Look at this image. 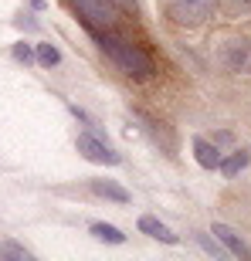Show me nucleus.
Segmentation results:
<instances>
[{"instance_id": "nucleus-1", "label": "nucleus", "mask_w": 251, "mask_h": 261, "mask_svg": "<svg viewBox=\"0 0 251 261\" xmlns=\"http://www.w3.org/2000/svg\"><path fill=\"white\" fill-rule=\"evenodd\" d=\"M92 38H95V44L102 51H106L109 58L116 61L119 68H122L129 78H136V82H146V78H153V71H156V65H153V58L146 55L136 41H129V38H122V34H116V31H88Z\"/></svg>"}, {"instance_id": "nucleus-2", "label": "nucleus", "mask_w": 251, "mask_h": 261, "mask_svg": "<svg viewBox=\"0 0 251 261\" xmlns=\"http://www.w3.org/2000/svg\"><path fill=\"white\" fill-rule=\"evenodd\" d=\"M88 31H112L119 24V4L116 0H65Z\"/></svg>"}, {"instance_id": "nucleus-3", "label": "nucleus", "mask_w": 251, "mask_h": 261, "mask_svg": "<svg viewBox=\"0 0 251 261\" xmlns=\"http://www.w3.org/2000/svg\"><path fill=\"white\" fill-rule=\"evenodd\" d=\"M221 0H166V14L180 28H200L214 17Z\"/></svg>"}, {"instance_id": "nucleus-4", "label": "nucleus", "mask_w": 251, "mask_h": 261, "mask_svg": "<svg viewBox=\"0 0 251 261\" xmlns=\"http://www.w3.org/2000/svg\"><path fill=\"white\" fill-rule=\"evenodd\" d=\"M217 65L224 71H234V75H251V41L248 38H221L217 41Z\"/></svg>"}, {"instance_id": "nucleus-5", "label": "nucleus", "mask_w": 251, "mask_h": 261, "mask_svg": "<svg viewBox=\"0 0 251 261\" xmlns=\"http://www.w3.org/2000/svg\"><path fill=\"white\" fill-rule=\"evenodd\" d=\"M78 153L85 156V160H92V163H102V166H119V153H112L102 139H95V136H78Z\"/></svg>"}, {"instance_id": "nucleus-6", "label": "nucleus", "mask_w": 251, "mask_h": 261, "mask_svg": "<svg viewBox=\"0 0 251 261\" xmlns=\"http://www.w3.org/2000/svg\"><path fill=\"white\" fill-rule=\"evenodd\" d=\"M211 231L217 234V241H221L224 248H228V251H234L238 258H251V248H248V244H244L241 238H238V234L231 231V227H228V224H214Z\"/></svg>"}, {"instance_id": "nucleus-7", "label": "nucleus", "mask_w": 251, "mask_h": 261, "mask_svg": "<svg viewBox=\"0 0 251 261\" xmlns=\"http://www.w3.org/2000/svg\"><path fill=\"white\" fill-rule=\"evenodd\" d=\"M139 231L143 234H149V238H156V241H163V244H177V234L166 227L163 221H156V217H139Z\"/></svg>"}, {"instance_id": "nucleus-8", "label": "nucleus", "mask_w": 251, "mask_h": 261, "mask_svg": "<svg viewBox=\"0 0 251 261\" xmlns=\"http://www.w3.org/2000/svg\"><path fill=\"white\" fill-rule=\"evenodd\" d=\"M193 156H197V163L204 166V170H217V163H221V156H217V146H211L207 139H193Z\"/></svg>"}, {"instance_id": "nucleus-9", "label": "nucleus", "mask_w": 251, "mask_h": 261, "mask_svg": "<svg viewBox=\"0 0 251 261\" xmlns=\"http://www.w3.org/2000/svg\"><path fill=\"white\" fill-rule=\"evenodd\" d=\"M92 234L106 244H122L126 241V234L119 231V227H112V224H106V221H92Z\"/></svg>"}, {"instance_id": "nucleus-10", "label": "nucleus", "mask_w": 251, "mask_h": 261, "mask_svg": "<svg viewBox=\"0 0 251 261\" xmlns=\"http://www.w3.org/2000/svg\"><path fill=\"white\" fill-rule=\"evenodd\" d=\"M92 194H98V197H109V200H116V203H129V194H126L122 187L109 184V180H95V184H92Z\"/></svg>"}, {"instance_id": "nucleus-11", "label": "nucleus", "mask_w": 251, "mask_h": 261, "mask_svg": "<svg viewBox=\"0 0 251 261\" xmlns=\"http://www.w3.org/2000/svg\"><path fill=\"white\" fill-rule=\"evenodd\" d=\"M0 258H17V261H31V251L20 248L17 241H4L0 244Z\"/></svg>"}, {"instance_id": "nucleus-12", "label": "nucleus", "mask_w": 251, "mask_h": 261, "mask_svg": "<svg viewBox=\"0 0 251 261\" xmlns=\"http://www.w3.org/2000/svg\"><path fill=\"white\" fill-rule=\"evenodd\" d=\"M34 58L41 61V65H48V68H55L61 61V55L55 48H51V44H38V48H34Z\"/></svg>"}, {"instance_id": "nucleus-13", "label": "nucleus", "mask_w": 251, "mask_h": 261, "mask_svg": "<svg viewBox=\"0 0 251 261\" xmlns=\"http://www.w3.org/2000/svg\"><path fill=\"white\" fill-rule=\"evenodd\" d=\"M244 163H248V153H244V149H238L231 160H221V163H217V170H224V173H238Z\"/></svg>"}, {"instance_id": "nucleus-14", "label": "nucleus", "mask_w": 251, "mask_h": 261, "mask_svg": "<svg viewBox=\"0 0 251 261\" xmlns=\"http://www.w3.org/2000/svg\"><path fill=\"white\" fill-rule=\"evenodd\" d=\"M234 17H251V0H224Z\"/></svg>"}, {"instance_id": "nucleus-15", "label": "nucleus", "mask_w": 251, "mask_h": 261, "mask_svg": "<svg viewBox=\"0 0 251 261\" xmlns=\"http://www.w3.org/2000/svg\"><path fill=\"white\" fill-rule=\"evenodd\" d=\"M14 58H17V61H24V65H28V61H34V51H31L28 44H14Z\"/></svg>"}, {"instance_id": "nucleus-16", "label": "nucleus", "mask_w": 251, "mask_h": 261, "mask_svg": "<svg viewBox=\"0 0 251 261\" xmlns=\"http://www.w3.org/2000/svg\"><path fill=\"white\" fill-rule=\"evenodd\" d=\"M119 10H126V14H136V0H116Z\"/></svg>"}, {"instance_id": "nucleus-17", "label": "nucleus", "mask_w": 251, "mask_h": 261, "mask_svg": "<svg viewBox=\"0 0 251 261\" xmlns=\"http://www.w3.org/2000/svg\"><path fill=\"white\" fill-rule=\"evenodd\" d=\"M31 4H34L38 10H44V4H48V0H31Z\"/></svg>"}]
</instances>
